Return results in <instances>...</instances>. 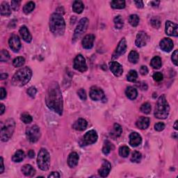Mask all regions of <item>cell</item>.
<instances>
[{
	"mask_svg": "<svg viewBox=\"0 0 178 178\" xmlns=\"http://www.w3.org/2000/svg\"><path fill=\"white\" fill-rule=\"evenodd\" d=\"M45 103L49 109L59 116L62 115L63 101L60 86L57 82H52L49 85L46 94Z\"/></svg>",
	"mask_w": 178,
	"mask_h": 178,
	"instance_id": "cell-1",
	"label": "cell"
},
{
	"mask_svg": "<svg viewBox=\"0 0 178 178\" xmlns=\"http://www.w3.org/2000/svg\"><path fill=\"white\" fill-rule=\"evenodd\" d=\"M49 30L56 36L63 35L66 30V23L62 15L58 13L52 14L49 19Z\"/></svg>",
	"mask_w": 178,
	"mask_h": 178,
	"instance_id": "cell-2",
	"label": "cell"
},
{
	"mask_svg": "<svg viewBox=\"0 0 178 178\" xmlns=\"http://www.w3.org/2000/svg\"><path fill=\"white\" fill-rule=\"evenodd\" d=\"M32 77V71L29 67H24L17 71L13 76L11 84L15 86H25Z\"/></svg>",
	"mask_w": 178,
	"mask_h": 178,
	"instance_id": "cell-3",
	"label": "cell"
},
{
	"mask_svg": "<svg viewBox=\"0 0 178 178\" xmlns=\"http://www.w3.org/2000/svg\"><path fill=\"white\" fill-rule=\"evenodd\" d=\"M170 113V107L165 95H162L157 102L154 115L158 119H166Z\"/></svg>",
	"mask_w": 178,
	"mask_h": 178,
	"instance_id": "cell-4",
	"label": "cell"
},
{
	"mask_svg": "<svg viewBox=\"0 0 178 178\" xmlns=\"http://www.w3.org/2000/svg\"><path fill=\"white\" fill-rule=\"evenodd\" d=\"M16 122L13 119H8L1 122V140L3 142L8 141L13 136L15 131Z\"/></svg>",
	"mask_w": 178,
	"mask_h": 178,
	"instance_id": "cell-5",
	"label": "cell"
},
{
	"mask_svg": "<svg viewBox=\"0 0 178 178\" xmlns=\"http://www.w3.org/2000/svg\"><path fill=\"white\" fill-rule=\"evenodd\" d=\"M37 165L43 171H48L50 166V155L45 148H41L37 157Z\"/></svg>",
	"mask_w": 178,
	"mask_h": 178,
	"instance_id": "cell-6",
	"label": "cell"
},
{
	"mask_svg": "<svg viewBox=\"0 0 178 178\" xmlns=\"http://www.w3.org/2000/svg\"><path fill=\"white\" fill-rule=\"evenodd\" d=\"M89 20L88 18H86V17H84V18L80 20V21L79 22L77 27H76L74 32L73 39H72L73 42H75L76 40H77L81 36H82V34L84 32H86V31L87 30V28L89 27Z\"/></svg>",
	"mask_w": 178,
	"mask_h": 178,
	"instance_id": "cell-7",
	"label": "cell"
},
{
	"mask_svg": "<svg viewBox=\"0 0 178 178\" xmlns=\"http://www.w3.org/2000/svg\"><path fill=\"white\" fill-rule=\"evenodd\" d=\"M26 136L31 143H36L41 136L40 128L37 125H33L30 127H28L26 130Z\"/></svg>",
	"mask_w": 178,
	"mask_h": 178,
	"instance_id": "cell-8",
	"label": "cell"
},
{
	"mask_svg": "<svg viewBox=\"0 0 178 178\" xmlns=\"http://www.w3.org/2000/svg\"><path fill=\"white\" fill-rule=\"evenodd\" d=\"M98 134L95 130L89 131L84 136L82 140H81V145L84 146V145H88L95 144L98 141Z\"/></svg>",
	"mask_w": 178,
	"mask_h": 178,
	"instance_id": "cell-9",
	"label": "cell"
},
{
	"mask_svg": "<svg viewBox=\"0 0 178 178\" xmlns=\"http://www.w3.org/2000/svg\"><path fill=\"white\" fill-rule=\"evenodd\" d=\"M73 67L76 71H78L81 72H86L88 69V67H87L85 58L81 54H78L74 60Z\"/></svg>",
	"mask_w": 178,
	"mask_h": 178,
	"instance_id": "cell-10",
	"label": "cell"
},
{
	"mask_svg": "<svg viewBox=\"0 0 178 178\" xmlns=\"http://www.w3.org/2000/svg\"><path fill=\"white\" fill-rule=\"evenodd\" d=\"M90 97L94 101H104L106 100L104 93L98 86H92L90 90Z\"/></svg>",
	"mask_w": 178,
	"mask_h": 178,
	"instance_id": "cell-11",
	"label": "cell"
},
{
	"mask_svg": "<svg viewBox=\"0 0 178 178\" xmlns=\"http://www.w3.org/2000/svg\"><path fill=\"white\" fill-rule=\"evenodd\" d=\"M127 50V41L125 38H122L121 40V41L119 42L118 45L116 48L114 53L112 55V60L117 59L118 58L121 56L122 54L125 53V52Z\"/></svg>",
	"mask_w": 178,
	"mask_h": 178,
	"instance_id": "cell-12",
	"label": "cell"
},
{
	"mask_svg": "<svg viewBox=\"0 0 178 178\" xmlns=\"http://www.w3.org/2000/svg\"><path fill=\"white\" fill-rule=\"evenodd\" d=\"M149 40V36L145 31H139L136 35L135 44L138 48H142V47L145 46Z\"/></svg>",
	"mask_w": 178,
	"mask_h": 178,
	"instance_id": "cell-13",
	"label": "cell"
},
{
	"mask_svg": "<svg viewBox=\"0 0 178 178\" xmlns=\"http://www.w3.org/2000/svg\"><path fill=\"white\" fill-rule=\"evenodd\" d=\"M177 29L178 26L177 24H175V23L172 22L171 21H169V20L166 22L165 32L168 36L177 37L178 36Z\"/></svg>",
	"mask_w": 178,
	"mask_h": 178,
	"instance_id": "cell-14",
	"label": "cell"
},
{
	"mask_svg": "<svg viewBox=\"0 0 178 178\" xmlns=\"http://www.w3.org/2000/svg\"><path fill=\"white\" fill-rule=\"evenodd\" d=\"M8 45L10 48L15 52H17L21 48V42L19 37L16 35H13L8 40Z\"/></svg>",
	"mask_w": 178,
	"mask_h": 178,
	"instance_id": "cell-15",
	"label": "cell"
},
{
	"mask_svg": "<svg viewBox=\"0 0 178 178\" xmlns=\"http://www.w3.org/2000/svg\"><path fill=\"white\" fill-rule=\"evenodd\" d=\"M109 68L110 71L116 77H121L123 73L122 66L116 61H112L109 63Z\"/></svg>",
	"mask_w": 178,
	"mask_h": 178,
	"instance_id": "cell-16",
	"label": "cell"
},
{
	"mask_svg": "<svg viewBox=\"0 0 178 178\" xmlns=\"http://www.w3.org/2000/svg\"><path fill=\"white\" fill-rule=\"evenodd\" d=\"M111 170H112V165L107 161V160L103 159V164L101 168L98 170V173L102 177H106L109 174Z\"/></svg>",
	"mask_w": 178,
	"mask_h": 178,
	"instance_id": "cell-17",
	"label": "cell"
},
{
	"mask_svg": "<svg viewBox=\"0 0 178 178\" xmlns=\"http://www.w3.org/2000/svg\"><path fill=\"white\" fill-rule=\"evenodd\" d=\"M160 48H161L163 51L166 52H170L173 48V42L171 39H168V38H164L159 43Z\"/></svg>",
	"mask_w": 178,
	"mask_h": 178,
	"instance_id": "cell-18",
	"label": "cell"
},
{
	"mask_svg": "<svg viewBox=\"0 0 178 178\" xmlns=\"http://www.w3.org/2000/svg\"><path fill=\"white\" fill-rule=\"evenodd\" d=\"M142 143L141 135L137 132H132L130 135V145L132 147H137Z\"/></svg>",
	"mask_w": 178,
	"mask_h": 178,
	"instance_id": "cell-19",
	"label": "cell"
},
{
	"mask_svg": "<svg viewBox=\"0 0 178 178\" xmlns=\"http://www.w3.org/2000/svg\"><path fill=\"white\" fill-rule=\"evenodd\" d=\"M95 40V36L93 34H89L84 38L82 40V47L84 49H90L93 47Z\"/></svg>",
	"mask_w": 178,
	"mask_h": 178,
	"instance_id": "cell-20",
	"label": "cell"
},
{
	"mask_svg": "<svg viewBox=\"0 0 178 178\" xmlns=\"http://www.w3.org/2000/svg\"><path fill=\"white\" fill-rule=\"evenodd\" d=\"M20 34L21 35L22 39L25 40L26 43H31L32 40V36L29 31L28 28L26 26H22L20 28Z\"/></svg>",
	"mask_w": 178,
	"mask_h": 178,
	"instance_id": "cell-21",
	"label": "cell"
},
{
	"mask_svg": "<svg viewBox=\"0 0 178 178\" xmlns=\"http://www.w3.org/2000/svg\"><path fill=\"white\" fill-rule=\"evenodd\" d=\"M79 160H80V157L78 154L75 152H72L69 154L68 158V164L71 168H75L78 164Z\"/></svg>",
	"mask_w": 178,
	"mask_h": 178,
	"instance_id": "cell-22",
	"label": "cell"
},
{
	"mask_svg": "<svg viewBox=\"0 0 178 178\" xmlns=\"http://www.w3.org/2000/svg\"><path fill=\"white\" fill-rule=\"evenodd\" d=\"M87 125L88 123L86 120L80 118L75 122V123L72 125V128L77 131H84L86 129Z\"/></svg>",
	"mask_w": 178,
	"mask_h": 178,
	"instance_id": "cell-23",
	"label": "cell"
},
{
	"mask_svg": "<svg viewBox=\"0 0 178 178\" xmlns=\"http://www.w3.org/2000/svg\"><path fill=\"white\" fill-rule=\"evenodd\" d=\"M136 125L141 130H146L150 125V119L147 117H141L136 121Z\"/></svg>",
	"mask_w": 178,
	"mask_h": 178,
	"instance_id": "cell-24",
	"label": "cell"
},
{
	"mask_svg": "<svg viewBox=\"0 0 178 178\" xmlns=\"http://www.w3.org/2000/svg\"><path fill=\"white\" fill-rule=\"evenodd\" d=\"M122 132V130L121 125L119 124L116 123L113 125L112 131L110 132V136L113 139H116L117 138H118L119 136H121Z\"/></svg>",
	"mask_w": 178,
	"mask_h": 178,
	"instance_id": "cell-25",
	"label": "cell"
},
{
	"mask_svg": "<svg viewBox=\"0 0 178 178\" xmlns=\"http://www.w3.org/2000/svg\"><path fill=\"white\" fill-rule=\"evenodd\" d=\"M22 172L25 176L33 177L36 174V170L30 164H25L22 166Z\"/></svg>",
	"mask_w": 178,
	"mask_h": 178,
	"instance_id": "cell-26",
	"label": "cell"
},
{
	"mask_svg": "<svg viewBox=\"0 0 178 178\" xmlns=\"http://www.w3.org/2000/svg\"><path fill=\"white\" fill-rule=\"evenodd\" d=\"M0 13L2 16L8 17L11 14V7L7 2H4L2 3L1 7H0Z\"/></svg>",
	"mask_w": 178,
	"mask_h": 178,
	"instance_id": "cell-27",
	"label": "cell"
},
{
	"mask_svg": "<svg viewBox=\"0 0 178 178\" xmlns=\"http://www.w3.org/2000/svg\"><path fill=\"white\" fill-rule=\"evenodd\" d=\"M125 94H126L127 97L130 100H134L137 98L138 92H137V90L135 88H134L132 86H129L127 87L126 90H125Z\"/></svg>",
	"mask_w": 178,
	"mask_h": 178,
	"instance_id": "cell-28",
	"label": "cell"
},
{
	"mask_svg": "<svg viewBox=\"0 0 178 178\" xmlns=\"http://www.w3.org/2000/svg\"><path fill=\"white\" fill-rule=\"evenodd\" d=\"M84 8V5L81 1H75L72 5V9L76 13L80 14L82 13Z\"/></svg>",
	"mask_w": 178,
	"mask_h": 178,
	"instance_id": "cell-29",
	"label": "cell"
},
{
	"mask_svg": "<svg viewBox=\"0 0 178 178\" xmlns=\"http://www.w3.org/2000/svg\"><path fill=\"white\" fill-rule=\"evenodd\" d=\"M25 153L24 151H22V150H19L17 152H16V153L13 154L12 157V160L14 162H21L23 159H25Z\"/></svg>",
	"mask_w": 178,
	"mask_h": 178,
	"instance_id": "cell-30",
	"label": "cell"
},
{
	"mask_svg": "<svg viewBox=\"0 0 178 178\" xmlns=\"http://www.w3.org/2000/svg\"><path fill=\"white\" fill-rule=\"evenodd\" d=\"M114 145H113L112 143L109 141H104V144L103 148V153L107 155L109 154L111 152L114 150Z\"/></svg>",
	"mask_w": 178,
	"mask_h": 178,
	"instance_id": "cell-31",
	"label": "cell"
},
{
	"mask_svg": "<svg viewBox=\"0 0 178 178\" xmlns=\"http://www.w3.org/2000/svg\"><path fill=\"white\" fill-rule=\"evenodd\" d=\"M162 59L159 57H154L150 61V66L154 69H159L162 67Z\"/></svg>",
	"mask_w": 178,
	"mask_h": 178,
	"instance_id": "cell-32",
	"label": "cell"
},
{
	"mask_svg": "<svg viewBox=\"0 0 178 178\" xmlns=\"http://www.w3.org/2000/svg\"><path fill=\"white\" fill-rule=\"evenodd\" d=\"M111 7L114 9H123L125 7V2L123 0H114L111 2Z\"/></svg>",
	"mask_w": 178,
	"mask_h": 178,
	"instance_id": "cell-33",
	"label": "cell"
},
{
	"mask_svg": "<svg viewBox=\"0 0 178 178\" xmlns=\"http://www.w3.org/2000/svg\"><path fill=\"white\" fill-rule=\"evenodd\" d=\"M128 60L132 63L135 64L138 63L139 60V54H138V52L134 50L131 51L129 54V56H128Z\"/></svg>",
	"mask_w": 178,
	"mask_h": 178,
	"instance_id": "cell-34",
	"label": "cell"
},
{
	"mask_svg": "<svg viewBox=\"0 0 178 178\" xmlns=\"http://www.w3.org/2000/svg\"><path fill=\"white\" fill-rule=\"evenodd\" d=\"M35 8V3L33 2H29L27 3L23 7V12H24L26 15H28L32 11L34 10Z\"/></svg>",
	"mask_w": 178,
	"mask_h": 178,
	"instance_id": "cell-35",
	"label": "cell"
},
{
	"mask_svg": "<svg viewBox=\"0 0 178 178\" xmlns=\"http://www.w3.org/2000/svg\"><path fill=\"white\" fill-rule=\"evenodd\" d=\"M113 22H114L115 27L118 30H121L124 26V20L122 18L121 16H116L114 20H113Z\"/></svg>",
	"mask_w": 178,
	"mask_h": 178,
	"instance_id": "cell-36",
	"label": "cell"
},
{
	"mask_svg": "<svg viewBox=\"0 0 178 178\" xmlns=\"http://www.w3.org/2000/svg\"><path fill=\"white\" fill-rule=\"evenodd\" d=\"M129 22L130 24L134 27H136L139 24V17L134 14V15H131L129 17Z\"/></svg>",
	"mask_w": 178,
	"mask_h": 178,
	"instance_id": "cell-37",
	"label": "cell"
},
{
	"mask_svg": "<svg viewBox=\"0 0 178 178\" xmlns=\"http://www.w3.org/2000/svg\"><path fill=\"white\" fill-rule=\"evenodd\" d=\"M141 159H142L141 153H139L138 151H135L132 153L130 160L131 162L134 163H139L141 162Z\"/></svg>",
	"mask_w": 178,
	"mask_h": 178,
	"instance_id": "cell-38",
	"label": "cell"
},
{
	"mask_svg": "<svg viewBox=\"0 0 178 178\" xmlns=\"http://www.w3.org/2000/svg\"><path fill=\"white\" fill-rule=\"evenodd\" d=\"M138 78V74L135 71H130L127 75V80L130 82H134Z\"/></svg>",
	"mask_w": 178,
	"mask_h": 178,
	"instance_id": "cell-39",
	"label": "cell"
},
{
	"mask_svg": "<svg viewBox=\"0 0 178 178\" xmlns=\"http://www.w3.org/2000/svg\"><path fill=\"white\" fill-rule=\"evenodd\" d=\"M130 148L127 146H125V145H124V146H121L119 148L120 156L122 157H125V158L128 157V155L130 154Z\"/></svg>",
	"mask_w": 178,
	"mask_h": 178,
	"instance_id": "cell-40",
	"label": "cell"
},
{
	"mask_svg": "<svg viewBox=\"0 0 178 178\" xmlns=\"http://www.w3.org/2000/svg\"><path fill=\"white\" fill-rule=\"evenodd\" d=\"M25 58L22 57H17L13 61V66H15L16 68L22 66L25 64Z\"/></svg>",
	"mask_w": 178,
	"mask_h": 178,
	"instance_id": "cell-41",
	"label": "cell"
},
{
	"mask_svg": "<svg viewBox=\"0 0 178 178\" xmlns=\"http://www.w3.org/2000/svg\"><path fill=\"white\" fill-rule=\"evenodd\" d=\"M140 109H141V112L145 114H149L151 112V105L150 103H145L141 105Z\"/></svg>",
	"mask_w": 178,
	"mask_h": 178,
	"instance_id": "cell-42",
	"label": "cell"
},
{
	"mask_svg": "<svg viewBox=\"0 0 178 178\" xmlns=\"http://www.w3.org/2000/svg\"><path fill=\"white\" fill-rule=\"evenodd\" d=\"M21 121L25 122V124H30L33 121L31 116L29 114V113H25L21 115Z\"/></svg>",
	"mask_w": 178,
	"mask_h": 178,
	"instance_id": "cell-43",
	"label": "cell"
},
{
	"mask_svg": "<svg viewBox=\"0 0 178 178\" xmlns=\"http://www.w3.org/2000/svg\"><path fill=\"white\" fill-rule=\"evenodd\" d=\"M9 53L5 49H2L1 51V54H0V61H2V62H7L9 59Z\"/></svg>",
	"mask_w": 178,
	"mask_h": 178,
	"instance_id": "cell-44",
	"label": "cell"
},
{
	"mask_svg": "<svg viewBox=\"0 0 178 178\" xmlns=\"http://www.w3.org/2000/svg\"><path fill=\"white\" fill-rule=\"evenodd\" d=\"M150 23L152 26L155 29H159L160 26H161V21H160V20L157 17H153L150 21Z\"/></svg>",
	"mask_w": 178,
	"mask_h": 178,
	"instance_id": "cell-45",
	"label": "cell"
},
{
	"mask_svg": "<svg viewBox=\"0 0 178 178\" xmlns=\"http://www.w3.org/2000/svg\"><path fill=\"white\" fill-rule=\"evenodd\" d=\"M77 95L80 98V99L81 100L83 101H85L87 98V96H86V93L85 91V90L83 89H80L77 91Z\"/></svg>",
	"mask_w": 178,
	"mask_h": 178,
	"instance_id": "cell-46",
	"label": "cell"
},
{
	"mask_svg": "<svg viewBox=\"0 0 178 178\" xmlns=\"http://www.w3.org/2000/svg\"><path fill=\"white\" fill-rule=\"evenodd\" d=\"M165 129V125L163 122H157V124L154 125V130L157 132H162Z\"/></svg>",
	"mask_w": 178,
	"mask_h": 178,
	"instance_id": "cell-47",
	"label": "cell"
},
{
	"mask_svg": "<svg viewBox=\"0 0 178 178\" xmlns=\"http://www.w3.org/2000/svg\"><path fill=\"white\" fill-rule=\"evenodd\" d=\"M20 1H11V8L12 9L15 11H17L19 10L20 8Z\"/></svg>",
	"mask_w": 178,
	"mask_h": 178,
	"instance_id": "cell-48",
	"label": "cell"
},
{
	"mask_svg": "<svg viewBox=\"0 0 178 178\" xmlns=\"http://www.w3.org/2000/svg\"><path fill=\"white\" fill-rule=\"evenodd\" d=\"M163 75L159 72H155V73H154L153 75V79L155 81H161L163 80Z\"/></svg>",
	"mask_w": 178,
	"mask_h": 178,
	"instance_id": "cell-49",
	"label": "cell"
},
{
	"mask_svg": "<svg viewBox=\"0 0 178 178\" xmlns=\"http://www.w3.org/2000/svg\"><path fill=\"white\" fill-rule=\"evenodd\" d=\"M36 93H37V90L34 86L30 87V88L27 90L28 95L31 98H34L35 95H36Z\"/></svg>",
	"mask_w": 178,
	"mask_h": 178,
	"instance_id": "cell-50",
	"label": "cell"
},
{
	"mask_svg": "<svg viewBox=\"0 0 178 178\" xmlns=\"http://www.w3.org/2000/svg\"><path fill=\"white\" fill-rule=\"evenodd\" d=\"M177 54H178V51L177 49L176 50H175V52L172 54V57H171V60L173 61V63L176 65V66H177Z\"/></svg>",
	"mask_w": 178,
	"mask_h": 178,
	"instance_id": "cell-51",
	"label": "cell"
},
{
	"mask_svg": "<svg viewBox=\"0 0 178 178\" xmlns=\"http://www.w3.org/2000/svg\"><path fill=\"white\" fill-rule=\"evenodd\" d=\"M140 73L143 76L146 75L148 73V68H147V66H142L140 68Z\"/></svg>",
	"mask_w": 178,
	"mask_h": 178,
	"instance_id": "cell-52",
	"label": "cell"
},
{
	"mask_svg": "<svg viewBox=\"0 0 178 178\" xmlns=\"http://www.w3.org/2000/svg\"><path fill=\"white\" fill-rule=\"evenodd\" d=\"M0 99L1 100H3V99H4L6 97H7V90H6L4 88H2L0 89Z\"/></svg>",
	"mask_w": 178,
	"mask_h": 178,
	"instance_id": "cell-53",
	"label": "cell"
},
{
	"mask_svg": "<svg viewBox=\"0 0 178 178\" xmlns=\"http://www.w3.org/2000/svg\"><path fill=\"white\" fill-rule=\"evenodd\" d=\"M134 3L138 8H143L144 7V4L143 1H134Z\"/></svg>",
	"mask_w": 178,
	"mask_h": 178,
	"instance_id": "cell-54",
	"label": "cell"
},
{
	"mask_svg": "<svg viewBox=\"0 0 178 178\" xmlns=\"http://www.w3.org/2000/svg\"><path fill=\"white\" fill-rule=\"evenodd\" d=\"M48 177H60V175L58 172H52L48 176Z\"/></svg>",
	"mask_w": 178,
	"mask_h": 178,
	"instance_id": "cell-55",
	"label": "cell"
},
{
	"mask_svg": "<svg viewBox=\"0 0 178 178\" xmlns=\"http://www.w3.org/2000/svg\"><path fill=\"white\" fill-rule=\"evenodd\" d=\"M4 171V159L1 157V168H0V173H3Z\"/></svg>",
	"mask_w": 178,
	"mask_h": 178,
	"instance_id": "cell-56",
	"label": "cell"
},
{
	"mask_svg": "<svg viewBox=\"0 0 178 178\" xmlns=\"http://www.w3.org/2000/svg\"><path fill=\"white\" fill-rule=\"evenodd\" d=\"M28 156H29V157H30V158H31V159L34 158V157H35V153H34V151L32 150H30V151H29V153H28Z\"/></svg>",
	"mask_w": 178,
	"mask_h": 178,
	"instance_id": "cell-57",
	"label": "cell"
},
{
	"mask_svg": "<svg viewBox=\"0 0 178 178\" xmlns=\"http://www.w3.org/2000/svg\"><path fill=\"white\" fill-rule=\"evenodd\" d=\"M5 112V106L4 104H1V112H0V115H2Z\"/></svg>",
	"mask_w": 178,
	"mask_h": 178,
	"instance_id": "cell-58",
	"label": "cell"
},
{
	"mask_svg": "<svg viewBox=\"0 0 178 178\" xmlns=\"http://www.w3.org/2000/svg\"><path fill=\"white\" fill-rule=\"evenodd\" d=\"M159 3H160V2H151V4H152V6H153V7H158V5L159 4Z\"/></svg>",
	"mask_w": 178,
	"mask_h": 178,
	"instance_id": "cell-59",
	"label": "cell"
},
{
	"mask_svg": "<svg viewBox=\"0 0 178 178\" xmlns=\"http://www.w3.org/2000/svg\"><path fill=\"white\" fill-rule=\"evenodd\" d=\"M7 77H8V75H7V74L4 73V74H2V75H1V80H5V79H7Z\"/></svg>",
	"mask_w": 178,
	"mask_h": 178,
	"instance_id": "cell-60",
	"label": "cell"
},
{
	"mask_svg": "<svg viewBox=\"0 0 178 178\" xmlns=\"http://www.w3.org/2000/svg\"><path fill=\"white\" fill-rule=\"evenodd\" d=\"M173 127L175 128V130H178V127H177V121H176V122H175V124L173 125Z\"/></svg>",
	"mask_w": 178,
	"mask_h": 178,
	"instance_id": "cell-61",
	"label": "cell"
}]
</instances>
